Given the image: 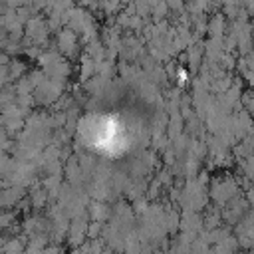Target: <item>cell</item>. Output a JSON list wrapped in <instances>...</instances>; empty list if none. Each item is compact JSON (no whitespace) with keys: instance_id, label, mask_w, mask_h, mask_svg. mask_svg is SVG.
Instances as JSON below:
<instances>
[{"instance_id":"6da1fadb","label":"cell","mask_w":254,"mask_h":254,"mask_svg":"<svg viewBox=\"0 0 254 254\" xmlns=\"http://www.w3.org/2000/svg\"><path fill=\"white\" fill-rule=\"evenodd\" d=\"M81 133L87 145L105 155H119L129 147V131L113 115H95L85 119Z\"/></svg>"}]
</instances>
